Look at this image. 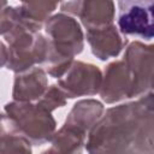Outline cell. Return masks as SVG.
I'll use <instances>...</instances> for the list:
<instances>
[{"mask_svg": "<svg viewBox=\"0 0 154 154\" xmlns=\"http://www.w3.org/2000/svg\"><path fill=\"white\" fill-rule=\"evenodd\" d=\"M23 17L19 6H5L0 10V36L6 35Z\"/></svg>", "mask_w": 154, "mask_h": 154, "instance_id": "e0dca14e", "label": "cell"}, {"mask_svg": "<svg viewBox=\"0 0 154 154\" xmlns=\"http://www.w3.org/2000/svg\"><path fill=\"white\" fill-rule=\"evenodd\" d=\"M48 85V77L45 69L38 65L17 72L13 81L12 99L14 101L35 102Z\"/></svg>", "mask_w": 154, "mask_h": 154, "instance_id": "30bf717a", "label": "cell"}, {"mask_svg": "<svg viewBox=\"0 0 154 154\" xmlns=\"http://www.w3.org/2000/svg\"><path fill=\"white\" fill-rule=\"evenodd\" d=\"M102 71L94 64L73 60L66 72L58 78V85L67 99L91 96L99 93Z\"/></svg>", "mask_w": 154, "mask_h": 154, "instance_id": "52a82bcc", "label": "cell"}, {"mask_svg": "<svg viewBox=\"0 0 154 154\" xmlns=\"http://www.w3.org/2000/svg\"><path fill=\"white\" fill-rule=\"evenodd\" d=\"M7 57H8V51H7V46L0 40V69L6 66L7 63Z\"/></svg>", "mask_w": 154, "mask_h": 154, "instance_id": "ac0fdd59", "label": "cell"}, {"mask_svg": "<svg viewBox=\"0 0 154 154\" xmlns=\"http://www.w3.org/2000/svg\"><path fill=\"white\" fill-rule=\"evenodd\" d=\"M103 112L105 106L101 101L95 99H83L72 106L64 124L88 134V131L100 119Z\"/></svg>", "mask_w": 154, "mask_h": 154, "instance_id": "4fadbf2b", "label": "cell"}, {"mask_svg": "<svg viewBox=\"0 0 154 154\" xmlns=\"http://www.w3.org/2000/svg\"><path fill=\"white\" fill-rule=\"evenodd\" d=\"M43 29L48 38L45 71L51 77L59 78L70 67L75 57L82 53L84 32L77 19L64 12L48 17L43 23Z\"/></svg>", "mask_w": 154, "mask_h": 154, "instance_id": "7a4b0ae2", "label": "cell"}, {"mask_svg": "<svg viewBox=\"0 0 154 154\" xmlns=\"http://www.w3.org/2000/svg\"><path fill=\"white\" fill-rule=\"evenodd\" d=\"M0 4H7V0H0Z\"/></svg>", "mask_w": 154, "mask_h": 154, "instance_id": "d6986e66", "label": "cell"}, {"mask_svg": "<svg viewBox=\"0 0 154 154\" xmlns=\"http://www.w3.org/2000/svg\"><path fill=\"white\" fill-rule=\"evenodd\" d=\"M31 142L6 112L0 113V153H31Z\"/></svg>", "mask_w": 154, "mask_h": 154, "instance_id": "7c38bea8", "label": "cell"}, {"mask_svg": "<svg viewBox=\"0 0 154 154\" xmlns=\"http://www.w3.org/2000/svg\"><path fill=\"white\" fill-rule=\"evenodd\" d=\"M77 17L81 19V23L85 29L111 24L116 18L114 1L81 0Z\"/></svg>", "mask_w": 154, "mask_h": 154, "instance_id": "8fae6325", "label": "cell"}, {"mask_svg": "<svg viewBox=\"0 0 154 154\" xmlns=\"http://www.w3.org/2000/svg\"><path fill=\"white\" fill-rule=\"evenodd\" d=\"M88 153H154L153 91L106 109L85 137Z\"/></svg>", "mask_w": 154, "mask_h": 154, "instance_id": "6da1fadb", "label": "cell"}, {"mask_svg": "<svg viewBox=\"0 0 154 154\" xmlns=\"http://www.w3.org/2000/svg\"><path fill=\"white\" fill-rule=\"evenodd\" d=\"M6 5H7V4H0V10H1V8H2V7H5V6H6Z\"/></svg>", "mask_w": 154, "mask_h": 154, "instance_id": "ffe728a7", "label": "cell"}, {"mask_svg": "<svg viewBox=\"0 0 154 154\" xmlns=\"http://www.w3.org/2000/svg\"><path fill=\"white\" fill-rule=\"evenodd\" d=\"M41 28L23 14L22 19L4 35L8 51L7 70L17 73L45 63L48 51V38L40 31Z\"/></svg>", "mask_w": 154, "mask_h": 154, "instance_id": "3957f363", "label": "cell"}, {"mask_svg": "<svg viewBox=\"0 0 154 154\" xmlns=\"http://www.w3.org/2000/svg\"><path fill=\"white\" fill-rule=\"evenodd\" d=\"M123 61L131 77L129 99L140 97L153 87V46L140 41L128 42Z\"/></svg>", "mask_w": 154, "mask_h": 154, "instance_id": "5b68a950", "label": "cell"}, {"mask_svg": "<svg viewBox=\"0 0 154 154\" xmlns=\"http://www.w3.org/2000/svg\"><path fill=\"white\" fill-rule=\"evenodd\" d=\"M4 112L14 119L32 146H42L49 142L57 130V122L52 112L43 109L35 102L13 100L4 106Z\"/></svg>", "mask_w": 154, "mask_h": 154, "instance_id": "277c9868", "label": "cell"}, {"mask_svg": "<svg viewBox=\"0 0 154 154\" xmlns=\"http://www.w3.org/2000/svg\"><path fill=\"white\" fill-rule=\"evenodd\" d=\"M118 29L122 35L152 40L154 0H118Z\"/></svg>", "mask_w": 154, "mask_h": 154, "instance_id": "8992f818", "label": "cell"}, {"mask_svg": "<svg viewBox=\"0 0 154 154\" xmlns=\"http://www.w3.org/2000/svg\"><path fill=\"white\" fill-rule=\"evenodd\" d=\"M87 134L66 124L54 131L49 140V148L42 153L76 154L84 149Z\"/></svg>", "mask_w": 154, "mask_h": 154, "instance_id": "5bb4252c", "label": "cell"}, {"mask_svg": "<svg viewBox=\"0 0 154 154\" xmlns=\"http://www.w3.org/2000/svg\"><path fill=\"white\" fill-rule=\"evenodd\" d=\"M131 77L123 60H114L107 64L102 71L99 95L106 103H116L129 99Z\"/></svg>", "mask_w": 154, "mask_h": 154, "instance_id": "9c48e42d", "label": "cell"}, {"mask_svg": "<svg viewBox=\"0 0 154 154\" xmlns=\"http://www.w3.org/2000/svg\"><path fill=\"white\" fill-rule=\"evenodd\" d=\"M20 10L30 22L43 26V23L51 17L63 0H19Z\"/></svg>", "mask_w": 154, "mask_h": 154, "instance_id": "9a60e30c", "label": "cell"}, {"mask_svg": "<svg viewBox=\"0 0 154 154\" xmlns=\"http://www.w3.org/2000/svg\"><path fill=\"white\" fill-rule=\"evenodd\" d=\"M66 101L67 97L65 93L60 89V87L58 84H51L47 85L42 95L35 101V103L48 112H53L57 108L64 107L66 105Z\"/></svg>", "mask_w": 154, "mask_h": 154, "instance_id": "2e32d148", "label": "cell"}, {"mask_svg": "<svg viewBox=\"0 0 154 154\" xmlns=\"http://www.w3.org/2000/svg\"><path fill=\"white\" fill-rule=\"evenodd\" d=\"M84 38H87L91 53L101 61L118 57L128 43L114 23L85 29Z\"/></svg>", "mask_w": 154, "mask_h": 154, "instance_id": "ba28073f", "label": "cell"}]
</instances>
